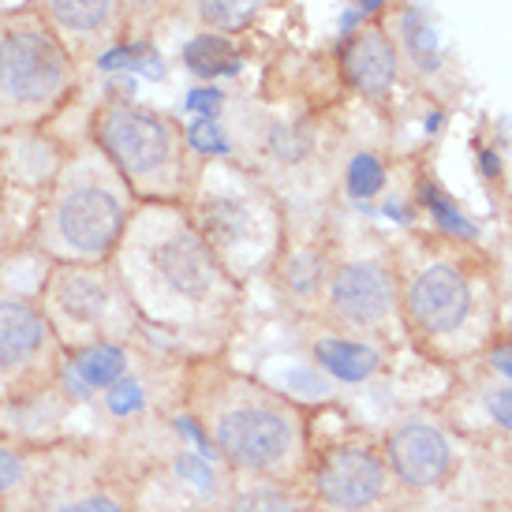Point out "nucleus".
<instances>
[{
  "mask_svg": "<svg viewBox=\"0 0 512 512\" xmlns=\"http://www.w3.org/2000/svg\"><path fill=\"white\" fill-rule=\"evenodd\" d=\"M214 453L228 468L258 475L262 483L281 479L296 468L303 453V423L285 400L262 389H232L206 404L199 419Z\"/></svg>",
  "mask_w": 512,
  "mask_h": 512,
  "instance_id": "obj_1",
  "label": "nucleus"
},
{
  "mask_svg": "<svg viewBox=\"0 0 512 512\" xmlns=\"http://www.w3.org/2000/svg\"><path fill=\"white\" fill-rule=\"evenodd\" d=\"M128 210L109 184L72 180L53 206V240L75 258H105L124 240Z\"/></svg>",
  "mask_w": 512,
  "mask_h": 512,
  "instance_id": "obj_2",
  "label": "nucleus"
},
{
  "mask_svg": "<svg viewBox=\"0 0 512 512\" xmlns=\"http://www.w3.org/2000/svg\"><path fill=\"white\" fill-rule=\"evenodd\" d=\"M98 143L135 184H161L172 172V131L161 116L135 105H109L98 116Z\"/></svg>",
  "mask_w": 512,
  "mask_h": 512,
  "instance_id": "obj_3",
  "label": "nucleus"
},
{
  "mask_svg": "<svg viewBox=\"0 0 512 512\" xmlns=\"http://www.w3.org/2000/svg\"><path fill=\"white\" fill-rule=\"evenodd\" d=\"M143 266L146 281L176 303H206V299H214L217 285H221L214 247L184 225L157 232L154 240L146 243Z\"/></svg>",
  "mask_w": 512,
  "mask_h": 512,
  "instance_id": "obj_4",
  "label": "nucleus"
},
{
  "mask_svg": "<svg viewBox=\"0 0 512 512\" xmlns=\"http://www.w3.org/2000/svg\"><path fill=\"white\" fill-rule=\"evenodd\" d=\"M68 83V57L42 27L0 34V94L15 105H45Z\"/></svg>",
  "mask_w": 512,
  "mask_h": 512,
  "instance_id": "obj_5",
  "label": "nucleus"
},
{
  "mask_svg": "<svg viewBox=\"0 0 512 512\" xmlns=\"http://www.w3.org/2000/svg\"><path fill=\"white\" fill-rule=\"evenodd\" d=\"M389 490V464L367 445H337L314 468V494L333 512H367Z\"/></svg>",
  "mask_w": 512,
  "mask_h": 512,
  "instance_id": "obj_6",
  "label": "nucleus"
},
{
  "mask_svg": "<svg viewBox=\"0 0 512 512\" xmlns=\"http://www.w3.org/2000/svg\"><path fill=\"white\" fill-rule=\"evenodd\" d=\"M408 314L412 322L430 337H449L468 322L471 314V285L468 277L449 266H427V270L408 285Z\"/></svg>",
  "mask_w": 512,
  "mask_h": 512,
  "instance_id": "obj_7",
  "label": "nucleus"
},
{
  "mask_svg": "<svg viewBox=\"0 0 512 512\" xmlns=\"http://www.w3.org/2000/svg\"><path fill=\"white\" fill-rule=\"evenodd\" d=\"M385 456H389V471L397 475L408 490H434L449 479L453 471V449L449 438L430 423L408 419L400 423L389 441H385Z\"/></svg>",
  "mask_w": 512,
  "mask_h": 512,
  "instance_id": "obj_8",
  "label": "nucleus"
},
{
  "mask_svg": "<svg viewBox=\"0 0 512 512\" xmlns=\"http://www.w3.org/2000/svg\"><path fill=\"white\" fill-rule=\"evenodd\" d=\"M53 344V326L34 303L0 296V378L19 382L42 367Z\"/></svg>",
  "mask_w": 512,
  "mask_h": 512,
  "instance_id": "obj_9",
  "label": "nucleus"
},
{
  "mask_svg": "<svg viewBox=\"0 0 512 512\" xmlns=\"http://www.w3.org/2000/svg\"><path fill=\"white\" fill-rule=\"evenodd\" d=\"M329 307L352 326H378L393 311V281L378 262H348L329 281Z\"/></svg>",
  "mask_w": 512,
  "mask_h": 512,
  "instance_id": "obj_10",
  "label": "nucleus"
},
{
  "mask_svg": "<svg viewBox=\"0 0 512 512\" xmlns=\"http://www.w3.org/2000/svg\"><path fill=\"white\" fill-rule=\"evenodd\" d=\"M49 303L57 311V322L68 333L94 337L113 311V288L101 273L90 270H64L49 285Z\"/></svg>",
  "mask_w": 512,
  "mask_h": 512,
  "instance_id": "obj_11",
  "label": "nucleus"
},
{
  "mask_svg": "<svg viewBox=\"0 0 512 512\" xmlns=\"http://www.w3.org/2000/svg\"><path fill=\"white\" fill-rule=\"evenodd\" d=\"M344 75L359 94L382 101L397 83V49L382 30L356 34L344 49Z\"/></svg>",
  "mask_w": 512,
  "mask_h": 512,
  "instance_id": "obj_12",
  "label": "nucleus"
},
{
  "mask_svg": "<svg viewBox=\"0 0 512 512\" xmlns=\"http://www.w3.org/2000/svg\"><path fill=\"white\" fill-rule=\"evenodd\" d=\"M314 359H318V367L333 374L337 382H367L374 370L382 367V356L363 341H344V337H322V341L314 344Z\"/></svg>",
  "mask_w": 512,
  "mask_h": 512,
  "instance_id": "obj_13",
  "label": "nucleus"
},
{
  "mask_svg": "<svg viewBox=\"0 0 512 512\" xmlns=\"http://www.w3.org/2000/svg\"><path fill=\"white\" fill-rule=\"evenodd\" d=\"M400 38H404V49H408V57L419 72L427 75H438L441 64H445V53H441V38L434 23H430V15L415 4L408 12L400 15Z\"/></svg>",
  "mask_w": 512,
  "mask_h": 512,
  "instance_id": "obj_14",
  "label": "nucleus"
},
{
  "mask_svg": "<svg viewBox=\"0 0 512 512\" xmlns=\"http://www.w3.org/2000/svg\"><path fill=\"white\" fill-rule=\"evenodd\" d=\"M184 64L202 79H221V75H240L243 57L221 34H199L184 45Z\"/></svg>",
  "mask_w": 512,
  "mask_h": 512,
  "instance_id": "obj_15",
  "label": "nucleus"
},
{
  "mask_svg": "<svg viewBox=\"0 0 512 512\" xmlns=\"http://www.w3.org/2000/svg\"><path fill=\"white\" fill-rule=\"evenodd\" d=\"M124 370H128V352L120 344H109V341L83 344L75 352V374L90 389H109V385H116L124 378Z\"/></svg>",
  "mask_w": 512,
  "mask_h": 512,
  "instance_id": "obj_16",
  "label": "nucleus"
},
{
  "mask_svg": "<svg viewBox=\"0 0 512 512\" xmlns=\"http://www.w3.org/2000/svg\"><path fill=\"white\" fill-rule=\"evenodd\" d=\"M202 225H206V236H202L206 243L236 247L251 232V214H247L243 202L217 195V199H206V206H202Z\"/></svg>",
  "mask_w": 512,
  "mask_h": 512,
  "instance_id": "obj_17",
  "label": "nucleus"
},
{
  "mask_svg": "<svg viewBox=\"0 0 512 512\" xmlns=\"http://www.w3.org/2000/svg\"><path fill=\"white\" fill-rule=\"evenodd\" d=\"M49 12L72 34H94L105 27V19L113 12V0H49Z\"/></svg>",
  "mask_w": 512,
  "mask_h": 512,
  "instance_id": "obj_18",
  "label": "nucleus"
},
{
  "mask_svg": "<svg viewBox=\"0 0 512 512\" xmlns=\"http://www.w3.org/2000/svg\"><path fill=\"white\" fill-rule=\"evenodd\" d=\"M225 512H299V509L281 483H255L236 490L225 501Z\"/></svg>",
  "mask_w": 512,
  "mask_h": 512,
  "instance_id": "obj_19",
  "label": "nucleus"
},
{
  "mask_svg": "<svg viewBox=\"0 0 512 512\" xmlns=\"http://www.w3.org/2000/svg\"><path fill=\"white\" fill-rule=\"evenodd\" d=\"M199 15L214 30H240L258 15L262 0H195Z\"/></svg>",
  "mask_w": 512,
  "mask_h": 512,
  "instance_id": "obj_20",
  "label": "nucleus"
},
{
  "mask_svg": "<svg viewBox=\"0 0 512 512\" xmlns=\"http://www.w3.org/2000/svg\"><path fill=\"white\" fill-rule=\"evenodd\" d=\"M423 199H427V206H430V214H434V221H438L449 236H460V240H475L479 236V225L475 221H468V217L460 214V206L456 202H449L445 195H441L438 187L430 184L427 191H423Z\"/></svg>",
  "mask_w": 512,
  "mask_h": 512,
  "instance_id": "obj_21",
  "label": "nucleus"
},
{
  "mask_svg": "<svg viewBox=\"0 0 512 512\" xmlns=\"http://www.w3.org/2000/svg\"><path fill=\"white\" fill-rule=\"evenodd\" d=\"M172 471L180 483H191V490H199L202 498H217V471L210 468V456L202 453H180L172 460Z\"/></svg>",
  "mask_w": 512,
  "mask_h": 512,
  "instance_id": "obj_22",
  "label": "nucleus"
},
{
  "mask_svg": "<svg viewBox=\"0 0 512 512\" xmlns=\"http://www.w3.org/2000/svg\"><path fill=\"white\" fill-rule=\"evenodd\" d=\"M385 187V165L374 154H356L348 165V191L356 199H370Z\"/></svg>",
  "mask_w": 512,
  "mask_h": 512,
  "instance_id": "obj_23",
  "label": "nucleus"
},
{
  "mask_svg": "<svg viewBox=\"0 0 512 512\" xmlns=\"http://www.w3.org/2000/svg\"><path fill=\"white\" fill-rule=\"evenodd\" d=\"M49 512H128L120 505V498L105 494V490H83L72 498H60Z\"/></svg>",
  "mask_w": 512,
  "mask_h": 512,
  "instance_id": "obj_24",
  "label": "nucleus"
},
{
  "mask_svg": "<svg viewBox=\"0 0 512 512\" xmlns=\"http://www.w3.org/2000/svg\"><path fill=\"white\" fill-rule=\"evenodd\" d=\"M187 143L195 146L199 154H228V139L221 135V124L210 116H199L191 128H187Z\"/></svg>",
  "mask_w": 512,
  "mask_h": 512,
  "instance_id": "obj_25",
  "label": "nucleus"
},
{
  "mask_svg": "<svg viewBox=\"0 0 512 512\" xmlns=\"http://www.w3.org/2000/svg\"><path fill=\"white\" fill-rule=\"evenodd\" d=\"M105 404H109V412L120 415V419H124V415H131V412H139V408L146 404L143 385L120 378L116 385H109V389H105Z\"/></svg>",
  "mask_w": 512,
  "mask_h": 512,
  "instance_id": "obj_26",
  "label": "nucleus"
},
{
  "mask_svg": "<svg viewBox=\"0 0 512 512\" xmlns=\"http://www.w3.org/2000/svg\"><path fill=\"white\" fill-rule=\"evenodd\" d=\"M23 479H27V460L15 453V449L0 445V498H8L12 490H19Z\"/></svg>",
  "mask_w": 512,
  "mask_h": 512,
  "instance_id": "obj_27",
  "label": "nucleus"
},
{
  "mask_svg": "<svg viewBox=\"0 0 512 512\" xmlns=\"http://www.w3.org/2000/svg\"><path fill=\"white\" fill-rule=\"evenodd\" d=\"M221 101H225L221 98V90H214V86H199V90H191V94H187V109L214 120V113L221 109Z\"/></svg>",
  "mask_w": 512,
  "mask_h": 512,
  "instance_id": "obj_28",
  "label": "nucleus"
},
{
  "mask_svg": "<svg viewBox=\"0 0 512 512\" xmlns=\"http://www.w3.org/2000/svg\"><path fill=\"white\" fill-rule=\"evenodd\" d=\"M486 408H490V415H494V423H498L501 430H509L512 434V382L505 385V389H498L494 397L486 400Z\"/></svg>",
  "mask_w": 512,
  "mask_h": 512,
  "instance_id": "obj_29",
  "label": "nucleus"
},
{
  "mask_svg": "<svg viewBox=\"0 0 512 512\" xmlns=\"http://www.w3.org/2000/svg\"><path fill=\"white\" fill-rule=\"evenodd\" d=\"M479 172H483L486 180H498V176H501V157H498V150H479Z\"/></svg>",
  "mask_w": 512,
  "mask_h": 512,
  "instance_id": "obj_30",
  "label": "nucleus"
},
{
  "mask_svg": "<svg viewBox=\"0 0 512 512\" xmlns=\"http://www.w3.org/2000/svg\"><path fill=\"white\" fill-rule=\"evenodd\" d=\"M494 367H498L501 374H505V378L512 382V341H509V344H501L498 352H494Z\"/></svg>",
  "mask_w": 512,
  "mask_h": 512,
  "instance_id": "obj_31",
  "label": "nucleus"
},
{
  "mask_svg": "<svg viewBox=\"0 0 512 512\" xmlns=\"http://www.w3.org/2000/svg\"><path fill=\"white\" fill-rule=\"evenodd\" d=\"M382 4H389V0H356V8H359V12H378Z\"/></svg>",
  "mask_w": 512,
  "mask_h": 512,
  "instance_id": "obj_32",
  "label": "nucleus"
},
{
  "mask_svg": "<svg viewBox=\"0 0 512 512\" xmlns=\"http://www.w3.org/2000/svg\"><path fill=\"white\" fill-rule=\"evenodd\" d=\"M441 128V113H430L427 116V131H438Z\"/></svg>",
  "mask_w": 512,
  "mask_h": 512,
  "instance_id": "obj_33",
  "label": "nucleus"
}]
</instances>
